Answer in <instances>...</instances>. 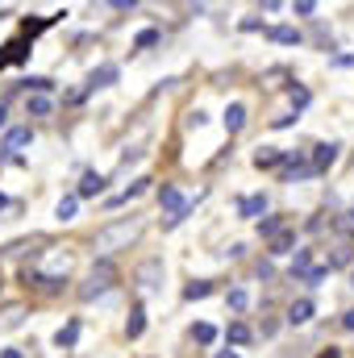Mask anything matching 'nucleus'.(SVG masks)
I'll return each mask as SVG.
<instances>
[{
    "instance_id": "obj_19",
    "label": "nucleus",
    "mask_w": 354,
    "mask_h": 358,
    "mask_svg": "<svg viewBox=\"0 0 354 358\" xmlns=\"http://www.w3.org/2000/svg\"><path fill=\"white\" fill-rule=\"evenodd\" d=\"M288 225H283V217H267V221H259V234L263 238H275V234H283Z\"/></svg>"
},
{
    "instance_id": "obj_32",
    "label": "nucleus",
    "mask_w": 354,
    "mask_h": 358,
    "mask_svg": "<svg viewBox=\"0 0 354 358\" xmlns=\"http://www.w3.org/2000/svg\"><path fill=\"white\" fill-rule=\"evenodd\" d=\"M292 104H296V108H304V104H309V92H304V88H292Z\"/></svg>"
},
{
    "instance_id": "obj_7",
    "label": "nucleus",
    "mask_w": 354,
    "mask_h": 358,
    "mask_svg": "<svg viewBox=\"0 0 354 358\" xmlns=\"http://www.w3.org/2000/svg\"><path fill=\"white\" fill-rule=\"evenodd\" d=\"M142 329H146V308H142V304H134V308H129V321H125V338H129V342H138V338H142Z\"/></svg>"
},
{
    "instance_id": "obj_40",
    "label": "nucleus",
    "mask_w": 354,
    "mask_h": 358,
    "mask_svg": "<svg viewBox=\"0 0 354 358\" xmlns=\"http://www.w3.org/2000/svg\"><path fill=\"white\" fill-rule=\"evenodd\" d=\"M351 283H354V275H351Z\"/></svg>"
},
{
    "instance_id": "obj_4",
    "label": "nucleus",
    "mask_w": 354,
    "mask_h": 358,
    "mask_svg": "<svg viewBox=\"0 0 354 358\" xmlns=\"http://www.w3.org/2000/svg\"><path fill=\"white\" fill-rule=\"evenodd\" d=\"M338 150H342L338 142H321V146H313V163H309V171H313V176H325V171L338 163Z\"/></svg>"
},
{
    "instance_id": "obj_24",
    "label": "nucleus",
    "mask_w": 354,
    "mask_h": 358,
    "mask_svg": "<svg viewBox=\"0 0 354 358\" xmlns=\"http://www.w3.org/2000/svg\"><path fill=\"white\" fill-rule=\"evenodd\" d=\"M346 263H351V246H346V242H338V246H334V255H330V267H346Z\"/></svg>"
},
{
    "instance_id": "obj_5",
    "label": "nucleus",
    "mask_w": 354,
    "mask_h": 358,
    "mask_svg": "<svg viewBox=\"0 0 354 358\" xmlns=\"http://www.w3.org/2000/svg\"><path fill=\"white\" fill-rule=\"evenodd\" d=\"M283 159H288V150H279V146H263V150L255 155V167H259V171H271V167H283Z\"/></svg>"
},
{
    "instance_id": "obj_22",
    "label": "nucleus",
    "mask_w": 354,
    "mask_h": 358,
    "mask_svg": "<svg viewBox=\"0 0 354 358\" xmlns=\"http://www.w3.org/2000/svg\"><path fill=\"white\" fill-rule=\"evenodd\" d=\"M267 208V196H246L242 200V217H255V213H263Z\"/></svg>"
},
{
    "instance_id": "obj_6",
    "label": "nucleus",
    "mask_w": 354,
    "mask_h": 358,
    "mask_svg": "<svg viewBox=\"0 0 354 358\" xmlns=\"http://www.w3.org/2000/svg\"><path fill=\"white\" fill-rule=\"evenodd\" d=\"M117 84V67L113 63H104V67H96L88 76V92H96V88H113Z\"/></svg>"
},
{
    "instance_id": "obj_34",
    "label": "nucleus",
    "mask_w": 354,
    "mask_h": 358,
    "mask_svg": "<svg viewBox=\"0 0 354 358\" xmlns=\"http://www.w3.org/2000/svg\"><path fill=\"white\" fill-rule=\"evenodd\" d=\"M317 358H342V355H338V350L330 346V350H321V355H317Z\"/></svg>"
},
{
    "instance_id": "obj_25",
    "label": "nucleus",
    "mask_w": 354,
    "mask_h": 358,
    "mask_svg": "<svg viewBox=\"0 0 354 358\" xmlns=\"http://www.w3.org/2000/svg\"><path fill=\"white\" fill-rule=\"evenodd\" d=\"M187 217H192V204H183V208H176V213H171V217L163 221V229H176V225H183Z\"/></svg>"
},
{
    "instance_id": "obj_23",
    "label": "nucleus",
    "mask_w": 354,
    "mask_h": 358,
    "mask_svg": "<svg viewBox=\"0 0 354 358\" xmlns=\"http://www.w3.org/2000/svg\"><path fill=\"white\" fill-rule=\"evenodd\" d=\"M76 208H80V196H63V200H59V217H63V221H71Z\"/></svg>"
},
{
    "instance_id": "obj_38",
    "label": "nucleus",
    "mask_w": 354,
    "mask_h": 358,
    "mask_svg": "<svg viewBox=\"0 0 354 358\" xmlns=\"http://www.w3.org/2000/svg\"><path fill=\"white\" fill-rule=\"evenodd\" d=\"M0 125H4V108H0Z\"/></svg>"
},
{
    "instance_id": "obj_27",
    "label": "nucleus",
    "mask_w": 354,
    "mask_h": 358,
    "mask_svg": "<svg viewBox=\"0 0 354 358\" xmlns=\"http://www.w3.org/2000/svg\"><path fill=\"white\" fill-rule=\"evenodd\" d=\"M246 304H250V296H246L242 287H234V292H229V308H234V313H246Z\"/></svg>"
},
{
    "instance_id": "obj_13",
    "label": "nucleus",
    "mask_w": 354,
    "mask_h": 358,
    "mask_svg": "<svg viewBox=\"0 0 354 358\" xmlns=\"http://www.w3.org/2000/svg\"><path fill=\"white\" fill-rule=\"evenodd\" d=\"M146 183H150V179H138V183H129V187H125V192H117L108 204H113V208H117V204H129L134 196H142V192H146Z\"/></svg>"
},
{
    "instance_id": "obj_12",
    "label": "nucleus",
    "mask_w": 354,
    "mask_h": 358,
    "mask_svg": "<svg viewBox=\"0 0 354 358\" xmlns=\"http://www.w3.org/2000/svg\"><path fill=\"white\" fill-rule=\"evenodd\" d=\"M21 146H29V125H21V129H8V134H4V150H21Z\"/></svg>"
},
{
    "instance_id": "obj_29",
    "label": "nucleus",
    "mask_w": 354,
    "mask_h": 358,
    "mask_svg": "<svg viewBox=\"0 0 354 358\" xmlns=\"http://www.w3.org/2000/svg\"><path fill=\"white\" fill-rule=\"evenodd\" d=\"M325 275H330V267H309V271H304V275H300V279H304L309 287H317V283H321Z\"/></svg>"
},
{
    "instance_id": "obj_35",
    "label": "nucleus",
    "mask_w": 354,
    "mask_h": 358,
    "mask_svg": "<svg viewBox=\"0 0 354 358\" xmlns=\"http://www.w3.org/2000/svg\"><path fill=\"white\" fill-rule=\"evenodd\" d=\"M0 358H25V355H21V350H4Z\"/></svg>"
},
{
    "instance_id": "obj_30",
    "label": "nucleus",
    "mask_w": 354,
    "mask_h": 358,
    "mask_svg": "<svg viewBox=\"0 0 354 358\" xmlns=\"http://www.w3.org/2000/svg\"><path fill=\"white\" fill-rule=\"evenodd\" d=\"M155 42H159V34H155V29H142L134 46H138V50H146V46H155Z\"/></svg>"
},
{
    "instance_id": "obj_31",
    "label": "nucleus",
    "mask_w": 354,
    "mask_h": 358,
    "mask_svg": "<svg viewBox=\"0 0 354 358\" xmlns=\"http://www.w3.org/2000/svg\"><path fill=\"white\" fill-rule=\"evenodd\" d=\"M25 88H34V92H50L55 84H50L46 76H34V80H25Z\"/></svg>"
},
{
    "instance_id": "obj_18",
    "label": "nucleus",
    "mask_w": 354,
    "mask_h": 358,
    "mask_svg": "<svg viewBox=\"0 0 354 358\" xmlns=\"http://www.w3.org/2000/svg\"><path fill=\"white\" fill-rule=\"evenodd\" d=\"M76 338H80V325L71 321V325H63V329L55 334V346H76Z\"/></svg>"
},
{
    "instance_id": "obj_9",
    "label": "nucleus",
    "mask_w": 354,
    "mask_h": 358,
    "mask_svg": "<svg viewBox=\"0 0 354 358\" xmlns=\"http://www.w3.org/2000/svg\"><path fill=\"white\" fill-rule=\"evenodd\" d=\"M313 300H292V308H288V325H304V321H313Z\"/></svg>"
},
{
    "instance_id": "obj_3",
    "label": "nucleus",
    "mask_w": 354,
    "mask_h": 358,
    "mask_svg": "<svg viewBox=\"0 0 354 358\" xmlns=\"http://www.w3.org/2000/svg\"><path fill=\"white\" fill-rule=\"evenodd\" d=\"M134 283H138L142 296H155V292L163 287V259H146L142 267L134 271Z\"/></svg>"
},
{
    "instance_id": "obj_8",
    "label": "nucleus",
    "mask_w": 354,
    "mask_h": 358,
    "mask_svg": "<svg viewBox=\"0 0 354 358\" xmlns=\"http://www.w3.org/2000/svg\"><path fill=\"white\" fill-rule=\"evenodd\" d=\"M100 192H104V176H100V171H88V176L80 179V192H76V196H80V200H92V196H100Z\"/></svg>"
},
{
    "instance_id": "obj_28",
    "label": "nucleus",
    "mask_w": 354,
    "mask_h": 358,
    "mask_svg": "<svg viewBox=\"0 0 354 358\" xmlns=\"http://www.w3.org/2000/svg\"><path fill=\"white\" fill-rule=\"evenodd\" d=\"M309 267H313V263H309V250H300V255L292 259V279H300V275H304Z\"/></svg>"
},
{
    "instance_id": "obj_11",
    "label": "nucleus",
    "mask_w": 354,
    "mask_h": 358,
    "mask_svg": "<svg viewBox=\"0 0 354 358\" xmlns=\"http://www.w3.org/2000/svg\"><path fill=\"white\" fill-rule=\"evenodd\" d=\"M25 321V304H8L4 313H0V329H17Z\"/></svg>"
},
{
    "instance_id": "obj_15",
    "label": "nucleus",
    "mask_w": 354,
    "mask_h": 358,
    "mask_svg": "<svg viewBox=\"0 0 354 358\" xmlns=\"http://www.w3.org/2000/svg\"><path fill=\"white\" fill-rule=\"evenodd\" d=\"M292 242H296V234H292V229L275 234V238H271V255H288V250H292Z\"/></svg>"
},
{
    "instance_id": "obj_39",
    "label": "nucleus",
    "mask_w": 354,
    "mask_h": 358,
    "mask_svg": "<svg viewBox=\"0 0 354 358\" xmlns=\"http://www.w3.org/2000/svg\"><path fill=\"white\" fill-rule=\"evenodd\" d=\"M4 204H8V200H4V196H0V208H4Z\"/></svg>"
},
{
    "instance_id": "obj_20",
    "label": "nucleus",
    "mask_w": 354,
    "mask_h": 358,
    "mask_svg": "<svg viewBox=\"0 0 354 358\" xmlns=\"http://www.w3.org/2000/svg\"><path fill=\"white\" fill-rule=\"evenodd\" d=\"M271 38H275V42H283V46H296V42H300V34H296L292 25H279V29H271Z\"/></svg>"
},
{
    "instance_id": "obj_36",
    "label": "nucleus",
    "mask_w": 354,
    "mask_h": 358,
    "mask_svg": "<svg viewBox=\"0 0 354 358\" xmlns=\"http://www.w3.org/2000/svg\"><path fill=\"white\" fill-rule=\"evenodd\" d=\"M346 225H351V229H354V208H351V213H346Z\"/></svg>"
},
{
    "instance_id": "obj_14",
    "label": "nucleus",
    "mask_w": 354,
    "mask_h": 358,
    "mask_svg": "<svg viewBox=\"0 0 354 358\" xmlns=\"http://www.w3.org/2000/svg\"><path fill=\"white\" fill-rule=\"evenodd\" d=\"M204 296H213V283L208 279H196V283L183 287V300H204Z\"/></svg>"
},
{
    "instance_id": "obj_21",
    "label": "nucleus",
    "mask_w": 354,
    "mask_h": 358,
    "mask_svg": "<svg viewBox=\"0 0 354 358\" xmlns=\"http://www.w3.org/2000/svg\"><path fill=\"white\" fill-rule=\"evenodd\" d=\"M192 338H196L200 346H213V342H217V329H213V325H192Z\"/></svg>"
},
{
    "instance_id": "obj_1",
    "label": "nucleus",
    "mask_w": 354,
    "mask_h": 358,
    "mask_svg": "<svg viewBox=\"0 0 354 358\" xmlns=\"http://www.w3.org/2000/svg\"><path fill=\"white\" fill-rule=\"evenodd\" d=\"M138 238H142V217H125V221H113V225L96 229L92 250H96V259H113L117 250H129Z\"/></svg>"
},
{
    "instance_id": "obj_26",
    "label": "nucleus",
    "mask_w": 354,
    "mask_h": 358,
    "mask_svg": "<svg viewBox=\"0 0 354 358\" xmlns=\"http://www.w3.org/2000/svg\"><path fill=\"white\" fill-rule=\"evenodd\" d=\"M50 113V100L46 96H29V117H46Z\"/></svg>"
},
{
    "instance_id": "obj_37",
    "label": "nucleus",
    "mask_w": 354,
    "mask_h": 358,
    "mask_svg": "<svg viewBox=\"0 0 354 358\" xmlns=\"http://www.w3.org/2000/svg\"><path fill=\"white\" fill-rule=\"evenodd\" d=\"M217 358H238V355H234V350H225V355H217Z\"/></svg>"
},
{
    "instance_id": "obj_17",
    "label": "nucleus",
    "mask_w": 354,
    "mask_h": 358,
    "mask_svg": "<svg viewBox=\"0 0 354 358\" xmlns=\"http://www.w3.org/2000/svg\"><path fill=\"white\" fill-rule=\"evenodd\" d=\"M159 204H163V208H171V213L183 208V200H179V192L171 187V183H167V187H159Z\"/></svg>"
},
{
    "instance_id": "obj_33",
    "label": "nucleus",
    "mask_w": 354,
    "mask_h": 358,
    "mask_svg": "<svg viewBox=\"0 0 354 358\" xmlns=\"http://www.w3.org/2000/svg\"><path fill=\"white\" fill-rule=\"evenodd\" d=\"M342 329H351V334H354V308L346 313V317H342Z\"/></svg>"
},
{
    "instance_id": "obj_10",
    "label": "nucleus",
    "mask_w": 354,
    "mask_h": 358,
    "mask_svg": "<svg viewBox=\"0 0 354 358\" xmlns=\"http://www.w3.org/2000/svg\"><path fill=\"white\" fill-rule=\"evenodd\" d=\"M242 125H246V104H229V108H225V129H229V138L242 134Z\"/></svg>"
},
{
    "instance_id": "obj_16",
    "label": "nucleus",
    "mask_w": 354,
    "mask_h": 358,
    "mask_svg": "<svg viewBox=\"0 0 354 358\" xmlns=\"http://www.w3.org/2000/svg\"><path fill=\"white\" fill-rule=\"evenodd\" d=\"M225 338H229V342H234V346H246V342H250V338H255V334H250V325H242V321H234V325H229V334H225Z\"/></svg>"
},
{
    "instance_id": "obj_2",
    "label": "nucleus",
    "mask_w": 354,
    "mask_h": 358,
    "mask_svg": "<svg viewBox=\"0 0 354 358\" xmlns=\"http://www.w3.org/2000/svg\"><path fill=\"white\" fill-rule=\"evenodd\" d=\"M117 279H121V271L113 267L108 259H96V267H92L88 283L80 287V300H96V296H104V292H113V287H117Z\"/></svg>"
}]
</instances>
